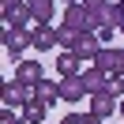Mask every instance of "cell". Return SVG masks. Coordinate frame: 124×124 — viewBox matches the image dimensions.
Returning a JSON list of instances; mask_svg holds the SVG:
<instances>
[{
  "mask_svg": "<svg viewBox=\"0 0 124 124\" xmlns=\"http://www.w3.org/2000/svg\"><path fill=\"white\" fill-rule=\"evenodd\" d=\"M0 15H4V26H15V30H30L34 26V11L19 0H0Z\"/></svg>",
  "mask_w": 124,
  "mask_h": 124,
  "instance_id": "1",
  "label": "cell"
},
{
  "mask_svg": "<svg viewBox=\"0 0 124 124\" xmlns=\"http://www.w3.org/2000/svg\"><path fill=\"white\" fill-rule=\"evenodd\" d=\"M0 38H4V49H8L11 60H23L26 49H34V34L30 30H15V26H4L0 30Z\"/></svg>",
  "mask_w": 124,
  "mask_h": 124,
  "instance_id": "2",
  "label": "cell"
},
{
  "mask_svg": "<svg viewBox=\"0 0 124 124\" xmlns=\"http://www.w3.org/2000/svg\"><path fill=\"white\" fill-rule=\"evenodd\" d=\"M4 90V105H30L34 98H38V86H30V83H19V79H8V83L0 86Z\"/></svg>",
  "mask_w": 124,
  "mask_h": 124,
  "instance_id": "3",
  "label": "cell"
},
{
  "mask_svg": "<svg viewBox=\"0 0 124 124\" xmlns=\"http://www.w3.org/2000/svg\"><path fill=\"white\" fill-rule=\"evenodd\" d=\"M83 98H90V90H86V83H83V71H79V75H64L60 79V101L75 105V101H83Z\"/></svg>",
  "mask_w": 124,
  "mask_h": 124,
  "instance_id": "4",
  "label": "cell"
},
{
  "mask_svg": "<svg viewBox=\"0 0 124 124\" xmlns=\"http://www.w3.org/2000/svg\"><path fill=\"white\" fill-rule=\"evenodd\" d=\"M94 64H98L101 71H109V75H124V49L105 45V49L98 53V60H94Z\"/></svg>",
  "mask_w": 124,
  "mask_h": 124,
  "instance_id": "5",
  "label": "cell"
},
{
  "mask_svg": "<svg viewBox=\"0 0 124 124\" xmlns=\"http://www.w3.org/2000/svg\"><path fill=\"white\" fill-rule=\"evenodd\" d=\"M90 113L101 116V120H109L113 113H120V98H113V94H90Z\"/></svg>",
  "mask_w": 124,
  "mask_h": 124,
  "instance_id": "6",
  "label": "cell"
},
{
  "mask_svg": "<svg viewBox=\"0 0 124 124\" xmlns=\"http://www.w3.org/2000/svg\"><path fill=\"white\" fill-rule=\"evenodd\" d=\"M101 38H98V30H83L79 34V41H75V53L83 56V60H98V53H101Z\"/></svg>",
  "mask_w": 124,
  "mask_h": 124,
  "instance_id": "7",
  "label": "cell"
},
{
  "mask_svg": "<svg viewBox=\"0 0 124 124\" xmlns=\"http://www.w3.org/2000/svg\"><path fill=\"white\" fill-rule=\"evenodd\" d=\"M15 79L38 86L41 79H45V64H41V60H19V64H15Z\"/></svg>",
  "mask_w": 124,
  "mask_h": 124,
  "instance_id": "8",
  "label": "cell"
},
{
  "mask_svg": "<svg viewBox=\"0 0 124 124\" xmlns=\"http://www.w3.org/2000/svg\"><path fill=\"white\" fill-rule=\"evenodd\" d=\"M64 23H68V26H75L79 34H83V30H94L86 4H68V8H64Z\"/></svg>",
  "mask_w": 124,
  "mask_h": 124,
  "instance_id": "9",
  "label": "cell"
},
{
  "mask_svg": "<svg viewBox=\"0 0 124 124\" xmlns=\"http://www.w3.org/2000/svg\"><path fill=\"white\" fill-rule=\"evenodd\" d=\"M30 34H34V49H38V53L56 49V26H49V23H34Z\"/></svg>",
  "mask_w": 124,
  "mask_h": 124,
  "instance_id": "10",
  "label": "cell"
},
{
  "mask_svg": "<svg viewBox=\"0 0 124 124\" xmlns=\"http://www.w3.org/2000/svg\"><path fill=\"white\" fill-rule=\"evenodd\" d=\"M79 60H83V56H79L75 49H60V56H56V71H60V79H64V75H79Z\"/></svg>",
  "mask_w": 124,
  "mask_h": 124,
  "instance_id": "11",
  "label": "cell"
},
{
  "mask_svg": "<svg viewBox=\"0 0 124 124\" xmlns=\"http://www.w3.org/2000/svg\"><path fill=\"white\" fill-rule=\"evenodd\" d=\"M83 83H86V90H90V94H101V90H105V83H109V71H101L98 64H94V68L83 71Z\"/></svg>",
  "mask_w": 124,
  "mask_h": 124,
  "instance_id": "12",
  "label": "cell"
},
{
  "mask_svg": "<svg viewBox=\"0 0 124 124\" xmlns=\"http://www.w3.org/2000/svg\"><path fill=\"white\" fill-rule=\"evenodd\" d=\"M26 8L34 11V23H53L56 0H26Z\"/></svg>",
  "mask_w": 124,
  "mask_h": 124,
  "instance_id": "13",
  "label": "cell"
},
{
  "mask_svg": "<svg viewBox=\"0 0 124 124\" xmlns=\"http://www.w3.org/2000/svg\"><path fill=\"white\" fill-rule=\"evenodd\" d=\"M38 101L53 109L56 101H60V83H53V79H41V83H38Z\"/></svg>",
  "mask_w": 124,
  "mask_h": 124,
  "instance_id": "14",
  "label": "cell"
},
{
  "mask_svg": "<svg viewBox=\"0 0 124 124\" xmlns=\"http://www.w3.org/2000/svg\"><path fill=\"white\" fill-rule=\"evenodd\" d=\"M19 113H23V124H41V120H45V113H49V105H41V101L34 98L30 105H23Z\"/></svg>",
  "mask_w": 124,
  "mask_h": 124,
  "instance_id": "15",
  "label": "cell"
},
{
  "mask_svg": "<svg viewBox=\"0 0 124 124\" xmlns=\"http://www.w3.org/2000/svg\"><path fill=\"white\" fill-rule=\"evenodd\" d=\"M75 41H79V30H75V26H68V23L56 26V45H60V49H75Z\"/></svg>",
  "mask_w": 124,
  "mask_h": 124,
  "instance_id": "16",
  "label": "cell"
},
{
  "mask_svg": "<svg viewBox=\"0 0 124 124\" xmlns=\"http://www.w3.org/2000/svg\"><path fill=\"white\" fill-rule=\"evenodd\" d=\"M0 124H23V113H15V105H4V113H0Z\"/></svg>",
  "mask_w": 124,
  "mask_h": 124,
  "instance_id": "17",
  "label": "cell"
},
{
  "mask_svg": "<svg viewBox=\"0 0 124 124\" xmlns=\"http://www.w3.org/2000/svg\"><path fill=\"white\" fill-rule=\"evenodd\" d=\"M60 124H86V113H75V109H71V113L68 116H64V120Z\"/></svg>",
  "mask_w": 124,
  "mask_h": 124,
  "instance_id": "18",
  "label": "cell"
},
{
  "mask_svg": "<svg viewBox=\"0 0 124 124\" xmlns=\"http://www.w3.org/2000/svg\"><path fill=\"white\" fill-rule=\"evenodd\" d=\"M120 30H124V4H120Z\"/></svg>",
  "mask_w": 124,
  "mask_h": 124,
  "instance_id": "19",
  "label": "cell"
},
{
  "mask_svg": "<svg viewBox=\"0 0 124 124\" xmlns=\"http://www.w3.org/2000/svg\"><path fill=\"white\" fill-rule=\"evenodd\" d=\"M120 116H124V98H120Z\"/></svg>",
  "mask_w": 124,
  "mask_h": 124,
  "instance_id": "20",
  "label": "cell"
},
{
  "mask_svg": "<svg viewBox=\"0 0 124 124\" xmlns=\"http://www.w3.org/2000/svg\"><path fill=\"white\" fill-rule=\"evenodd\" d=\"M113 4H124V0H113Z\"/></svg>",
  "mask_w": 124,
  "mask_h": 124,
  "instance_id": "21",
  "label": "cell"
},
{
  "mask_svg": "<svg viewBox=\"0 0 124 124\" xmlns=\"http://www.w3.org/2000/svg\"><path fill=\"white\" fill-rule=\"evenodd\" d=\"M19 4H26V0H19Z\"/></svg>",
  "mask_w": 124,
  "mask_h": 124,
  "instance_id": "22",
  "label": "cell"
},
{
  "mask_svg": "<svg viewBox=\"0 0 124 124\" xmlns=\"http://www.w3.org/2000/svg\"><path fill=\"white\" fill-rule=\"evenodd\" d=\"M120 83H124V75H120Z\"/></svg>",
  "mask_w": 124,
  "mask_h": 124,
  "instance_id": "23",
  "label": "cell"
}]
</instances>
